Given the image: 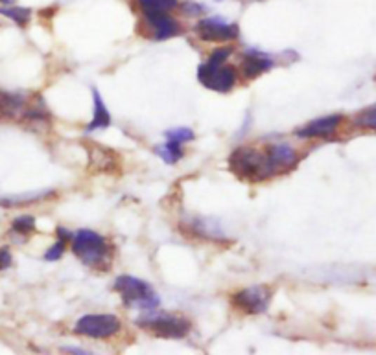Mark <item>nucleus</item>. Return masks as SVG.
Segmentation results:
<instances>
[{
  "mask_svg": "<svg viewBox=\"0 0 376 355\" xmlns=\"http://www.w3.org/2000/svg\"><path fill=\"white\" fill-rule=\"evenodd\" d=\"M229 168L243 181H266L277 175L271 158L266 149H257L253 146H240L229 157Z\"/></svg>",
  "mask_w": 376,
  "mask_h": 355,
  "instance_id": "obj_1",
  "label": "nucleus"
},
{
  "mask_svg": "<svg viewBox=\"0 0 376 355\" xmlns=\"http://www.w3.org/2000/svg\"><path fill=\"white\" fill-rule=\"evenodd\" d=\"M72 252L94 269H107L111 263V247L104 236L93 230H79L72 236Z\"/></svg>",
  "mask_w": 376,
  "mask_h": 355,
  "instance_id": "obj_2",
  "label": "nucleus"
},
{
  "mask_svg": "<svg viewBox=\"0 0 376 355\" xmlns=\"http://www.w3.org/2000/svg\"><path fill=\"white\" fill-rule=\"evenodd\" d=\"M114 291L120 293L128 306H139L140 309H154L159 300L154 289L144 280L135 277H119L114 281Z\"/></svg>",
  "mask_w": 376,
  "mask_h": 355,
  "instance_id": "obj_3",
  "label": "nucleus"
},
{
  "mask_svg": "<svg viewBox=\"0 0 376 355\" xmlns=\"http://www.w3.org/2000/svg\"><path fill=\"white\" fill-rule=\"evenodd\" d=\"M198 79L205 89L214 92H229L236 83V70L233 67H225L223 63L207 61L198 69Z\"/></svg>",
  "mask_w": 376,
  "mask_h": 355,
  "instance_id": "obj_4",
  "label": "nucleus"
},
{
  "mask_svg": "<svg viewBox=\"0 0 376 355\" xmlns=\"http://www.w3.org/2000/svg\"><path fill=\"white\" fill-rule=\"evenodd\" d=\"M122 328L119 316L114 315H85L81 316L74 326V333L93 339H107V337L116 335Z\"/></svg>",
  "mask_w": 376,
  "mask_h": 355,
  "instance_id": "obj_5",
  "label": "nucleus"
},
{
  "mask_svg": "<svg viewBox=\"0 0 376 355\" xmlns=\"http://www.w3.org/2000/svg\"><path fill=\"white\" fill-rule=\"evenodd\" d=\"M140 328H146L154 335L163 337V339H183L190 331V321L183 316L161 315V316H146L139 321Z\"/></svg>",
  "mask_w": 376,
  "mask_h": 355,
  "instance_id": "obj_6",
  "label": "nucleus"
},
{
  "mask_svg": "<svg viewBox=\"0 0 376 355\" xmlns=\"http://www.w3.org/2000/svg\"><path fill=\"white\" fill-rule=\"evenodd\" d=\"M271 295V289L267 286H255L234 293L231 302H233L234 307L248 313V315H258V313H264L269 307Z\"/></svg>",
  "mask_w": 376,
  "mask_h": 355,
  "instance_id": "obj_7",
  "label": "nucleus"
},
{
  "mask_svg": "<svg viewBox=\"0 0 376 355\" xmlns=\"http://www.w3.org/2000/svg\"><path fill=\"white\" fill-rule=\"evenodd\" d=\"M194 30L199 39L207 43H227L238 37V26L229 25L222 19H201Z\"/></svg>",
  "mask_w": 376,
  "mask_h": 355,
  "instance_id": "obj_8",
  "label": "nucleus"
},
{
  "mask_svg": "<svg viewBox=\"0 0 376 355\" xmlns=\"http://www.w3.org/2000/svg\"><path fill=\"white\" fill-rule=\"evenodd\" d=\"M87 153H89V168L96 173H119L120 157L113 149L105 148L102 144L89 142L87 144Z\"/></svg>",
  "mask_w": 376,
  "mask_h": 355,
  "instance_id": "obj_9",
  "label": "nucleus"
},
{
  "mask_svg": "<svg viewBox=\"0 0 376 355\" xmlns=\"http://www.w3.org/2000/svg\"><path fill=\"white\" fill-rule=\"evenodd\" d=\"M146 25H148L149 32L154 35V39L163 41L175 37L181 34V25L177 20L172 19L168 13H161V11H146L144 13Z\"/></svg>",
  "mask_w": 376,
  "mask_h": 355,
  "instance_id": "obj_10",
  "label": "nucleus"
},
{
  "mask_svg": "<svg viewBox=\"0 0 376 355\" xmlns=\"http://www.w3.org/2000/svg\"><path fill=\"white\" fill-rule=\"evenodd\" d=\"M343 122L342 114H332V116H325V118H317L310 122L304 127L297 129V137L301 139H321V137H330L334 134L340 124Z\"/></svg>",
  "mask_w": 376,
  "mask_h": 355,
  "instance_id": "obj_11",
  "label": "nucleus"
},
{
  "mask_svg": "<svg viewBox=\"0 0 376 355\" xmlns=\"http://www.w3.org/2000/svg\"><path fill=\"white\" fill-rule=\"evenodd\" d=\"M266 151L269 155V158H271L277 173L290 172L299 160L295 149L290 144H271V146H266Z\"/></svg>",
  "mask_w": 376,
  "mask_h": 355,
  "instance_id": "obj_12",
  "label": "nucleus"
},
{
  "mask_svg": "<svg viewBox=\"0 0 376 355\" xmlns=\"http://www.w3.org/2000/svg\"><path fill=\"white\" fill-rule=\"evenodd\" d=\"M273 67V61L266 54H260L257 50H249L248 54L242 57V70L243 76L249 79L258 78L260 74L267 72Z\"/></svg>",
  "mask_w": 376,
  "mask_h": 355,
  "instance_id": "obj_13",
  "label": "nucleus"
},
{
  "mask_svg": "<svg viewBox=\"0 0 376 355\" xmlns=\"http://www.w3.org/2000/svg\"><path fill=\"white\" fill-rule=\"evenodd\" d=\"M25 105L26 102L20 94L0 90V118H15Z\"/></svg>",
  "mask_w": 376,
  "mask_h": 355,
  "instance_id": "obj_14",
  "label": "nucleus"
},
{
  "mask_svg": "<svg viewBox=\"0 0 376 355\" xmlns=\"http://www.w3.org/2000/svg\"><path fill=\"white\" fill-rule=\"evenodd\" d=\"M93 96H94V116H93L90 125L87 127V131L104 129L111 124V114H109V111L105 109L104 99H102V96L98 94V90H93Z\"/></svg>",
  "mask_w": 376,
  "mask_h": 355,
  "instance_id": "obj_15",
  "label": "nucleus"
},
{
  "mask_svg": "<svg viewBox=\"0 0 376 355\" xmlns=\"http://www.w3.org/2000/svg\"><path fill=\"white\" fill-rule=\"evenodd\" d=\"M159 155L166 160L168 164H175L179 158L183 157V149H181V142H175V140H170L164 144L163 148L157 149Z\"/></svg>",
  "mask_w": 376,
  "mask_h": 355,
  "instance_id": "obj_16",
  "label": "nucleus"
},
{
  "mask_svg": "<svg viewBox=\"0 0 376 355\" xmlns=\"http://www.w3.org/2000/svg\"><path fill=\"white\" fill-rule=\"evenodd\" d=\"M142 11H161V13H168L177 6V0H139Z\"/></svg>",
  "mask_w": 376,
  "mask_h": 355,
  "instance_id": "obj_17",
  "label": "nucleus"
},
{
  "mask_svg": "<svg viewBox=\"0 0 376 355\" xmlns=\"http://www.w3.org/2000/svg\"><path fill=\"white\" fill-rule=\"evenodd\" d=\"M0 15H6L19 26H25L30 20V10H26V8H0Z\"/></svg>",
  "mask_w": 376,
  "mask_h": 355,
  "instance_id": "obj_18",
  "label": "nucleus"
},
{
  "mask_svg": "<svg viewBox=\"0 0 376 355\" xmlns=\"http://www.w3.org/2000/svg\"><path fill=\"white\" fill-rule=\"evenodd\" d=\"M58 234H60V242L55 243L54 247L50 249V251L45 254V258H46V260H48V262H54V260H60V258L63 256L65 242H67V239H72V236H70L69 232H65L63 228H58Z\"/></svg>",
  "mask_w": 376,
  "mask_h": 355,
  "instance_id": "obj_19",
  "label": "nucleus"
},
{
  "mask_svg": "<svg viewBox=\"0 0 376 355\" xmlns=\"http://www.w3.org/2000/svg\"><path fill=\"white\" fill-rule=\"evenodd\" d=\"M11 228L15 232H19V234H22V236H26V234H30V232L35 230V219L30 216L17 217L15 221H13V225H11Z\"/></svg>",
  "mask_w": 376,
  "mask_h": 355,
  "instance_id": "obj_20",
  "label": "nucleus"
},
{
  "mask_svg": "<svg viewBox=\"0 0 376 355\" xmlns=\"http://www.w3.org/2000/svg\"><path fill=\"white\" fill-rule=\"evenodd\" d=\"M166 139L184 144V142H188V140H194V133H192V129H187V127L172 129V131H168V133H166Z\"/></svg>",
  "mask_w": 376,
  "mask_h": 355,
  "instance_id": "obj_21",
  "label": "nucleus"
},
{
  "mask_svg": "<svg viewBox=\"0 0 376 355\" xmlns=\"http://www.w3.org/2000/svg\"><path fill=\"white\" fill-rule=\"evenodd\" d=\"M358 124L361 125V127H369V129H375L376 131V109H372V111H367V113H363L358 118Z\"/></svg>",
  "mask_w": 376,
  "mask_h": 355,
  "instance_id": "obj_22",
  "label": "nucleus"
},
{
  "mask_svg": "<svg viewBox=\"0 0 376 355\" xmlns=\"http://www.w3.org/2000/svg\"><path fill=\"white\" fill-rule=\"evenodd\" d=\"M229 55H231V48H218L210 54L208 61H210V63H225Z\"/></svg>",
  "mask_w": 376,
  "mask_h": 355,
  "instance_id": "obj_23",
  "label": "nucleus"
},
{
  "mask_svg": "<svg viewBox=\"0 0 376 355\" xmlns=\"http://www.w3.org/2000/svg\"><path fill=\"white\" fill-rule=\"evenodd\" d=\"M11 265V254L8 249H0V271H4Z\"/></svg>",
  "mask_w": 376,
  "mask_h": 355,
  "instance_id": "obj_24",
  "label": "nucleus"
},
{
  "mask_svg": "<svg viewBox=\"0 0 376 355\" xmlns=\"http://www.w3.org/2000/svg\"><path fill=\"white\" fill-rule=\"evenodd\" d=\"M183 10L187 11L188 15H199V13H203L205 8H201V6H198V4H194V2H184Z\"/></svg>",
  "mask_w": 376,
  "mask_h": 355,
  "instance_id": "obj_25",
  "label": "nucleus"
},
{
  "mask_svg": "<svg viewBox=\"0 0 376 355\" xmlns=\"http://www.w3.org/2000/svg\"><path fill=\"white\" fill-rule=\"evenodd\" d=\"M0 2H4V4H10L11 0H0Z\"/></svg>",
  "mask_w": 376,
  "mask_h": 355,
  "instance_id": "obj_26",
  "label": "nucleus"
}]
</instances>
